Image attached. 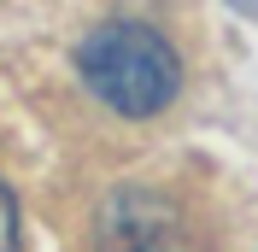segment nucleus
I'll use <instances>...</instances> for the list:
<instances>
[{"instance_id":"1","label":"nucleus","mask_w":258,"mask_h":252,"mask_svg":"<svg viewBox=\"0 0 258 252\" xmlns=\"http://www.w3.org/2000/svg\"><path fill=\"white\" fill-rule=\"evenodd\" d=\"M77 71L94 88V100H106L123 117H153L182 88L176 47L153 24H135V18H112V24L88 30L77 47Z\"/></svg>"},{"instance_id":"2","label":"nucleus","mask_w":258,"mask_h":252,"mask_svg":"<svg viewBox=\"0 0 258 252\" xmlns=\"http://www.w3.org/2000/svg\"><path fill=\"white\" fill-rule=\"evenodd\" d=\"M176 229V205L147 188H117L100 205V252H170Z\"/></svg>"},{"instance_id":"3","label":"nucleus","mask_w":258,"mask_h":252,"mask_svg":"<svg viewBox=\"0 0 258 252\" xmlns=\"http://www.w3.org/2000/svg\"><path fill=\"white\" fill-rule=\"evenodd\" d=\"M0 252H18V200L0 182Z\"/></svg>"},{"instance_id":"4","label":"nucleus","mask_w":258,"mask_h":252,"mask_svg":"<svg viewBox=\"0 0 258 252\" xmlns=\"http://www.w3.org/2000/svg\"><path fill=\"white\" fill-rule=\"evenodd\" d=\"M229 6H235V12H252V18H258V0H229Z\"/></svg>"}]
</instances>
